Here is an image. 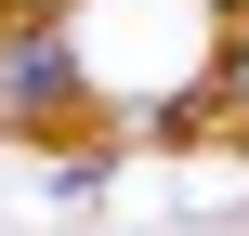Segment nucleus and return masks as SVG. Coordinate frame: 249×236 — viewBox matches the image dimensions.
Instances as JSON below:
<instances>
[{
	"label": "nucleus",
	"instance_id": "1",
	"mask_svg": "<svg viewBox=\"0 0 249 236\" xmlns=\"http://www.w3.org/2000/svg\"><path fill=\"white\" fill-rule=\"evenodd\" d=\"M92 79H79V39L53 13H0V131H79Z\"/></svg>",
	"mask_w": 249,
	"mask_h": 236
},
{
	"label": "nucleus",
	"instance_id": "2",
	"mask_svg": "<svg viewBox=\"0 0 249 236\" xmlns=\"http://www.w3.org/2000/svg\"><path fill=\"white\" fill-rule=\"evenodd\" d=\"M223 105H236V118H249V26H236V39H223Z\"/></svg>",
	"mask_w": 249,
	"mask_h": 236
}]
</instances>
